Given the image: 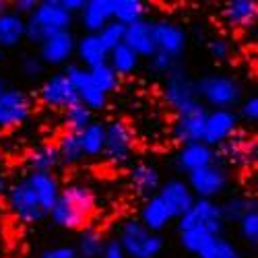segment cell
<instances>
[{
	"mask_svg": "<svg viewBox=\"0 0 258 258\" xmlns=\"http://www.w3.org/2000/svg\"><path fill=\"white\" fill-rule=\"evenodd\" d=\"M95 192L91 186L83 184V182H73L60 188V195L52 211L48 213V217L52 219L54 225L77 231L83 229L85 223L89 221V217L95 213Z\"/></svg>",
	"mask_w": 258,
	"mask_h": 258,
	"instance_id": "1",
	"label": "cell"
},
{
	"mask_svg": "<svg viewBox=\"0 0 258 258\" xmlns=\"http://www.w3.org/2000/svg\"><path fill=\"white\" fill-rule=\"evenodd\" d=\"M73 15L64 11L60 0H41L37 3L35 11L25 19V39L33 46H39L44 39L71 31Z\"/></svg>",
	"mask_w": 258,
	"mask_h": 258,
	"instance_id": "2",
	"label": "cell"
},
{
	"mask_svg": "<svg viewBox=\"0 0 258 258\" xmlns=\"http://www.w3.org/2000/svg\"><path fill=\"white\" fill-rule=\"evenodd\" d=\"M197 93L199 101L213 110H233V105L242 101V85L238 79L229 75H219V73H209L203 75L197 81Z\"/></svg>",
	"mask_w": 258,
	"mask_h": 258,
	"instance_id": "3",
	"label": "cell"
},
{
	"mask_svg": "<svg viewBox=\"0 0 258 258\" xmlns=\"http://www.w3.org/2000/svg\"><path fill=\"white\" fill-rule=\"evenodd\" d=\"M116 240L126 258H157L165 246L161 235L145 229L139 219L124 221Z\"/></svg>",
	"mask_w": 258,
	"mask_h": 258,
	"instance_id": "4",
	"label": "cell"
},
{
	"mask_svg": "<svg viewBox=\"0 0 258 258\" xmlns=\"http://www.w3.org/2000/svg\"><path fill=\"white\" fill-rule=\"evenodd\" d=\"M188 188L192 190L195 199L201 201H215L219 195H223L229 184V171L221 163H211L207 167H201L197 171L188 174L186 180Z\"/></svg>",
	"mask_w": 258,
	"mask_h": 258,
	"instance_id": "5",
	"label": "cell"
},
{
	"mask_svg": "<svg viewBox=\"0 0 258 258\" xmlns=\"http://www.w3.org/2000/svg\"><path fill=\"white\" fill-rule=\"evenodd\" d=\"M223 225L225 223L221 217V207L215 201H201V199L192 203V207L178 219V231L201 229L213 235H221Z\"/></svg>",
	"mask_w": 258,
	"mask_h": 258,
	"instance_id": "6",
	"label": "cell"
},
{
	"mask_svg": "<svg viewBox=\"0 0 258 258\" xmlns=\"http://www.w3.org/2000/svg\"><path fill=\"white\" fill-rule=\"evenodd\" d=\"M5 199H7V207L13 213V217L19 219L21 223H37L46 217L37 197L33 195L31 186L25 180L7 186Z\"/></svg>",
	"mask_w": 258,
	"mask_h": 258,
	"instance_id": "7",
	"label": "cell"
},
{
	"mask_svg": "<svg viewBox=\"0 0 258 258\" xmlns=\"http://www.w3.org/2000/svg\"><path fill=\"white\" fill-rule=\"evenodd\" d=\"M135 151V133L124 120H112L105 124L103 157L114 165H126Z\"/></svg>",
	"mask_w": 258,
	"mask_h": 258,
	"instance_id": "8",
	"label": "cell"
},
{
	"mask_svg": "<svg viewBox=\"0 0 258 258\" xmlns=\"http://www.w3.org/2000/svg\"><path fill=\"white\" fill-rule=\"evenodd\" d=\"M33 112L31 95L19 87H7L0 93V131H13L25 124Z\"/></svg>",
	"mask_w": 258,
	"mask_h": 258,
	"instance_id": "9",
	"label": "cell"
},
{
	"mask_svg": "<svg viewBox=\"0 0 258 258\" xmlns=\"http://www.w3.org/2000/svg\"><path fill=\"white\" fill-rule=\"evenodd\" d=\"M161 97H163V101L174 112L186 110V107L199 103L197 81L180 67V69H176L174 73H169L165 77L163 89H161Z\"/></svg>",
	"mask_w": 258,
	"mask_h": 258,
	"instance_id": "10",
	"label": "cell"
},
{
	"mask_svg": "<svg viewBox=\"0 0 258 258\" xmlns=\"http://www.w3.org/2000/svg\"><path fill=\"white\" fill-rule=\"evenodd\" d=\"M62 73L69 77L73 89L77 93L79 103H83L87 110L101 112L103 107L107 105V95L95 87V83H93V79L89 75V69L81 67V64H69Z\"/></svg>",
	"mask_w": 258,
	"mask_h": 258,
	"instance_id": "11",
	"label": "cell"
},
{
	"mask_svg": "<svg viewBox=\"0 0 258 258\" xmlns=\"http://www.w3.org/2000/svg\"><path fill=\"white\" fill-rule=\"evenodd\" d=\"M207 107L199 101L195 105L186 107V110L176 112L174 124H171V137L180 145L199 143L205 135V120H207Z\"/></svg>",
	"mask_w": 258,
	"mask_h": 258,
	"instance_id": "12",
	"label": "cell"
},
{
	"mask_svg": "<svg viewBox=\"0 0 258 258\" xmlns=\"http://www.w3.org/2000/svg\"><path fill=\"white\" fill-rule=\"evenodd\" d=\"M219 155L233 167H252L256 163L258 157V149H256V141L248 131L238 128L221 147H219Z\"/></svg>",
	"mask_w": 258,
	"mask_h": 258,
	"instance_id": "13",
	"label": "cell"
},
{
	"mask_svg": "<svg viewBox=\"0 0 258 258\" xmlns=\"http://www.w3.org/2000/svg\"><path fill=\"white\" fill-rule=\"evenodd\" d=\"M153 35H155L157 52L174 58V60H180L182 54L186 52L188 37H186L184 27L180 23H176V21H169V19L153 21Z\"/></svg>",
	"mask_w": 258,
	"mask_h": 258,
	"instance_id": "14",
	"label": "cell"
},
{
	"mask_svg": "<svg viewBox=\"0 0 258 258\" xmlns=\"http://www.w3.org/2000/svg\"><path fill=\"white\" fill-rule=\"evenodd\" d=\"M240 128V118L235 110H209L205 120V135L203 143L211 149L221 147L235 131Z\"/></svg>",
	"mask_w": 258,
	"mask_h": 258,
	"instance_id": "15",
	"label": "cell"
},
{
	"mask_svg": "<svg viewBox=\"0 0 258 258\" xmlns=\"http://www.w3.org/2000/svg\"><path fill=\"white\" fill-rule=\"evenodd\" d=\"M39 95V101L48 105V107H54V110H67L69 105L77 103V93L73 89V85L69 81V77L64 73H54L50 75L44 83H41V87L37 91Z\"/></svg>",
	"mask_w": 258,
	"mask_h": 258,
	"instance_id": "16",
	"label": "cell"
},
{
	"mask_svg": "<svg viewBox=\"0 0 258 258\" xmlns=\"http://www.w3.org/2000/svg\"><path fill=\"white\" fill-rule=\"evenodd\" d=\"M75 46H77V37L73 35V31H62L41 41L37 58L41 60L44 67H62V64H67L73 58Z\"/></svg>",
	"mask_w": 258,
	"mask_h": 258,
	"instance_id": "17",
	"label": "cell"
},
{
	"mask_svg": "<svg viewBox=\"0 0 258 258\" xmlns=\"http://www.w3.org/2000/svg\"><path fill=\"white\" fill-rule=\"evenodd\" d=\"M157 197L167 207L169 215L174 219H180L182 215L192 207V203L197 201L195 195H192V190L188 188V184L180 178H171L167 182H161V186L157 190Z\"/></svg>",
	"mask_w": 258,
	"mask_h": 258,
	"instance_id": "18",
	"label": "cell"
},
{
	"mask_svg": "<svg viewBox=\"0 0 258 258\" xmlns=\"http://www.w3.org/2000/svg\"><path fill=\"white\" fill-rule=\"evenodd\" d=\"M124 44L131 48L139 58H151L157 48H155V35H153V21L143 19L137 23L128 25L124 33Z\"/></svg>",
	"mask_w": 258,
	"mask_h": 258,
	"instance_id": "19",
	"label": "cell"
},
{
	"mask_svg": "<svg viewBox=\"0 0 258 258\" xmlns=\"http://www.w3.org/2000/svg\"><path fill=\"white\" fill-rule=\"evenodd\" d=\"M215 161H217V151L211 149L209 145H205L203 141L182 145L180 151L176 153V165H178V169L184 171V174H192V171L207 167Z\"/></svg>",
	"mask_w": 258,
	"mask_h": 258,
	"instance_id": "20",
	"label": "cell"
},
{
	"mask_svg": "<svg viewBox=\"0 0 258 258\" xmlns=\"http://www.w3.org/2000/svg\"><path fill=\"white\" fill-rule=\"evenodd\" d=\"M258 19L256 0H229L221 7V21L229 29H250Z\"/></svg>",
	"mask_w": 258,
	"mask_h": 258,
	"instance_id": "21",
	"label": "cell"
},
{
	"mask_svg": "<svg viewBox=\"0 0 258 258\" xmlns=\"http://www.w3.org/2000/svg\"><path fill=\"white\" fill-rule=\"evenodd\" d=\"M25 182L31 186L33 195L37 197L41 209H44L46 217L48 213L52 211V207L56 205L58 201V195H60V180L56 178V174H52V171H29Z\"/></svg>",
	"mask_w": 258,
	"mask_h": 258,
	"instance_id": "22",
	"label": "cell"
},
{
	"mask_svg": "<svg viewBox=\"0 0 258 258\" xmlns=\"http://www.w3.org/2000/svg\"><path fill=\"white\" fill-rule=\"evenodd\" d=\"M79 15L85 31L95 35L103 25L114 19V3L112 0H85V7Z\"/></svg>",
	"mask_w": 258,
	"mask_h": 258,
	"instance_id": "23",
	"label": "cell"
},
{
	"mask_svg": "<svg viewBox=\"0 0 258 258\" xmlns=\"http://www.w3.org/2000/svg\"><path fill=\"white\" fill-rule=\"evenodd\" d=\"M174 221V217L169 215L167 207L161 203V199L155 195L151 199H145L143 207H141V215H139V223L149 229V231H153V233H159Z\"/></svg>",
	"mask_w": 258,
	"mask_h": 258,
	"instance_id": "24",
	"label": "cell"
},
{
	"mask_svg": "<svg viewBox=\"0 0 258 258\" xmlns=\"http://www.w3.org/2000/svg\"><path fill=\"white\" fill-rule=\"evenodd\" d=\"M131 186L143 199H151L157 195L161 186V174L159 169L151 163H137L131 169Z\"/></svg>",
	"mask_w": 258,
	"mask_h": 258,
	"instance_id": "25",
	"label": "cell"
},
{
	"mask_svg": "<svg viewBox=\"0 0 258 258\" xmlns=\"http://www.w3.org/2000/svg\"><path fill=\"white\" fill-rule=\"evenodd\" d=\"M75 54L81 62V67L89 69V71L107 62V50L101 46V41L93 33H85L83 37L77 39Z\"/></svg>",
	"mask_w": 258,
	"mask_h": 258,
	"instance_id": "26",
	"label": "cell"
},
{
	"mask_svg": "<svg viewBox=\"0 0 258 258\" xmlns=\"http://www.w3.org/2000/svg\"><path fill=\"white\" fill-rule=\"evenodd\" d=\"M25 39V19L11 9L0 15V50L17 48Z\"/></svg>",
	"mask_w": 258,
	"mask_h": 258,
	"instance_id": "27",
	"label": "cell"
},
{
	"mask_svg": "<svg viewBox=\"0 0 258 258\" xmlns=\"http://www.w3.org/2000/svg\"><path fill=\"white\" fill-rule=\"evenodd\" d=\"M81 139V147L85 157L95 159L103 155V145H105V122H97L93 120L87 128H83L79 133Z\"/></svg>",
	"mask_w": 258,
	"mask_h": 258,
	"instance_id": "28",
	"label": "cell"
},
{
	"mask_svg": "<svg viewBox=\"0 0 258 258\" xmlns=\"http://www.w3.org/2000/svg\"><path fill=\"white\" fill-rule=\"evenodd\" d=\"M54 147H56L60 165H69L71 167V165H79L85 159L83 147H81V139H79L77 133H69V131L62 133Z\"/></svg>",
	"mask_w": 258,
	"mask_h": 258,
	"instance_id": "29",
	"label": "cell"
},
{
	"mask_svg": "<svg viewBox=\"0 0 258 258\" xmlns=\"http://www.w3.org/2000/svg\"><path fill=\"white\" fill-rule=\"evenodd\" d=\"M107 64H110L112 71L122 79V77L135 75V71L139 69V64H141V58L126 44H120L118 48H114L110 54H107Z\"/></svg>",
	"mask_w": 258,
	"mask_h": 258,
	"instance_id": "30",
	"label": "cell"
},
{
	"mask_svg": "<svg viewBox=\"0 0 258 258\" xmlns=\"http://www.w3.org/2000/svg\"><path fill=\"white\" fill-rule=\"evenodd\" d=\"M105 238L99 229L87 227L83 229L79 235V242H77V256L79 258H101L103 248H105Z\"/></svg>",
	"mask_w": 258,
	"mask_h": 258,
	"instance_id": "31",
	"label": "cell"
},
{
	"mask_svg": "<svg viewBox=\"0 0 258 258\" xmlns=\"http://www.w3.org/2000/svg\"><path fill=\"white\" fill-rule=\"evenodd\" d=\"M114 3V21L122 23L124 27L143 21L147 15V5L143 0H112Z\"/></svg>",
	"mask_w": 258,
	"mask_h": 258,
	"instance_id": "32",
	"label": "cell"
},
{
	"mask_svg": "<svg viewBox=\"0 0 258 258\" xmlns=\"http://www.w3.org/2000/svg\"><path fill=\"white\" fill-rule=\"evenodd\" d=\"M60 165L58 153H56V147L54 145H41L35 147L33 151L27 157V167L29 171H52Z\"/></svg>",
	"mask_w": 258,
	"mask_h": 258,
	"instance_id": "33",
	"label": "cell"
},
{
	"mask_svg": "<svg viewBox=\"0 0 258 258\" xmlns=\"http://www.w3.org/2000/svg\"><path fill=\"white\" fill-rule=\"evenodd\" d=\"M221 207V217H223V223L229 221V223H238L242 221L248 213L256 211V201L250 199V197H229Z\"/></svg>",
	"mask_w": 258,
	"mask_h": 258,
	"instance_id": "34",
	"label": "cell"
},
{
	"mask_svg": "<svg viewBox=\"0 0 258 258\" xmlns=\"http://www.w3.org/2000/svg\"><path fill=\"white\" fill-rule=\"evenodd\" d=\"M93 122V112L87 110L83 103H73L64 110V126H67L69 133H81L83 128H87Z\"/></svg>",
	"mask_w": 258,
	"mask_h": 258,
	"instance_id": "35",
	"label": "cell"
},
{
	"mask_svg": "<svg viewBox=\"0 0 258 258\" xmlns=\"http://www.w3.org/2000/svg\"><path fill=\"white\" fill-rule=\"evenodd\" d=\"M199 258H242L240 250L231 240L223 238V235H215L209 242V246L199 254Z\"/></svg>",
	"mask_w": 258,
	"mask_h": 258,
	"instance_id": "36",
	"label": "cell"
},
{
	"mask_svg": "<svg viewBox=\"0 0 258 258\" xmlns=\"http://www.w3.org/2000/svg\"><path fill=\"white\" fill-rule=\"evenodd\" d=\"M89 75H91V79L95 83V87L99 91H103L105 95L118 91V87H120V77L112 71V67L107 62L105 64H99V67H95V69H91Z\"/></svg>",
	"mask_w": 258,
	"mask_h": 258,
	"instance_id": "37",
	"label": "cell"
},
{
	"mask_svg": "<svg viewBox=\"0 0 258 258\" xmlns=\"http://www.w3.org/2000/svg\"><path fill=\"white\" fill-rule=\"evenodd\" d=\"M213 238H215L213 233H207V231H201V229H188V231H180V246L188 254L199 256L209 246V242Z\"/></svg>",
	"mask_w": 258,
	"mask_h": 258,
	"instance_id": "38",
	"label": "cell"
},
{
	"mask_svg": "<svg viewBox=\"0 0 258 258\" xmlns=\"http://www.w3.org/2000/svg\"><path fill=\"white\" fill-rule=\"evenodd\" d=\"M124 33H126V27L122 23H118V21H110L107 25H103L95 35L97 39L101 41V46L107 50V54H110L114 48H118L120 44H124Z\"/></svg>",
	"mask_w": 258,
	"mask_h": 258,
	"instance_id": "39",
	"label": "cell"
},
{
	"mask_svg": "<svg viewBox=\"0 0 258 258\" xmlns=\"http://www.w3.org/2000/svg\"><path fill=\"white\" fill-rule=\"evenodd\" d=\"M238 231L244 242H248L252 246L258 244V211L248 213L242 221H238Z\"/></svg>",
	"mask_w": 258,
	"mask_h": 258,
	"instance_id": "40",
	"label": "cell"
},
{
	"mask_svg": "<svg viewBox=\"0 0 258 258\" xmlns=\"http://www.w3.org/2000/svg\"><path fill=\"white\" fill-rule=\"evenodd\" d=\"M149 69H151L155 75H165L167 77L169 73H174L176 69H180V64L174 58H169V56H165L161 52H155L151 58H149Z\"/></svg>",
	"mask_w": 258,
	"mask_h": 258,
	"instance_id": "41",
	"label": "cell"
},
{
	"mask_svg": "<svg viewBox=\"0 0 258 258\" xmlns=\"http://www.w3.org/2000/svg\"><path fill=\"white\" fill-rule=\"evenodd\" d=\"M44 64H41V60L35 56V54H27L23 56V60H21V75H23L25 79L29 81H35L39 79L41 75H44Z\"/></svg>",
	"mask_w": 258,
	"mask_h": 258,
	"instance_id": "42",
	"label": "cell"
},
{
	"mask_svg": "<svg viewBox=\"0 0 258 258\" xmlns=\"http://www.w3.org/2000/svg\"><path fill=\"white\" fill-rule=\"evenodd\" d=\"M207 48H209L211 58H215V60H227V58L231 56V50H233L231 41H229L227 37H223V35L213 37V39L209 41Z\"/></svg>",
	"mask_w": 258,
	"mask_h": 258,
	"instance_id": "43",
	"label": "cell"
},
{
	"mask_svg": "<svg viewBox=\"0 0 258 258\" xmlns=\"http://www.w3.org/2000/svg\"><path fill=\"white\" fill-rule=\"evenodd\" d=\"M238 114L240 120L248 122V124H254L258 120V97L256 95H250L246 97L242 103H240V112H235Z\"/></svg>",
	"mask_w": 258,
	"mask_h": 258,
	"instance_id": "44",
	"label": "cell"
},
{
	"mask_svg": "<svg viewBox=\"0 0 258 258\" xmlns=\"http://www.w3.org/2000/svg\"><path fill=\"white\" fill-rule=\"evenodd\" d=\"M39 258H79L73 246H52L39 254Z\"/></svg>",
	"mask_w": 258,
	"mask_h": 258,
	"instance_id": "45",
	"label": "cell"
},
{
	"mask_svg": "<svg viewBox=\"0 0 258 258\" xmlns=\"http://www.w3.org/2000/svg\"><path fill=\"white\" fill-rule=\"evenodd\" d=\"M35 7H37V0H15L11 11H13V13H17L19 17L27 19V17L35 11Z\"/></svg>",
	"mask_w": 258,
	"mask_h": 258,
	"instance_id": "46",
	"label": "cell"
},
{
	"mask_svg": "<svg viewBox=\"0 0 258 258\" xmlns=\"http://www.w3.org/2000/svg\"><path fill=\"white\" fill-rule=\"evenodd\" d=\"M101 258H126V256H124V252H122L118 240H107Z\"/></svg>",
	"mask_w": 258,
	"mask_h": 258,
	"instance_id": "47",
	"label": "cell"
},
{
	"mask_svg": "<svg viewBox=\"0 0 258 258\" xmlns=\"http://www.w3.org/2000/svg\"><path fill=\"white\" fill-rule=\"evenodd\" d=\"M60 5L64 7V11L75 15V13H81L83 7H85V0H60Z\"/></svg>",
	"mask_w": 258,
	"mask_h": 258,
	"instance_id": "48",
	"label": "cell"
},
{
	"mask_svg": "<svg viewBox=\"0 0 258 258\" xmlns=\"http://www.w3.org/2000/svg\"><path fill=\"white\" fill-rule=\"evenodd\" d=\"M5 192H7V180L3 178V174H0V199L5 197Z\"/></svg>",
	"mask_w": 258,
	"mask_h": 258,
	"instance_id": "49",
	"label": "cell"
},
{
	"mask_svg": "<svg viewBox=\"0 0 258 258\" xmlns=\"http://www.w3.org/2000/svg\"><path fill=\"white\" fill-rule=\"evenodd\" d=\"M5 11H9V5L5 3V0H0V15H3Z\"/></svg>",
	"mask_w": 258,
	"mask_h": 258,
	"instance_id": "50",
	"label": "cell"
},
{
	"mask_svg": "<svg viewBox=\"0 0 258 258\" xmlns=\"http://www.w3.org/2000/svg\"><path fill=\"white\" fill-rule=\"evenodd\" d=\"M5 89H7V83H5V81H3V79H0V93H3V91H5Z\"/></svg>",
	"mask_w": 258,
	"mask_h": 258,
	"instance_id": "51",
	"label": "cell"
},
{
	"mask_svg": "<svg viewBox=\"0 0 258 258\" xmlns=\"http://www.w3.org/2000/svg\"><path fill=\"white\" fill-rule=\"evenodd\" d=\"M0 62H3V50H0Z\"/></svg>",
	"mask_w": 258,
	"mask_h": 258,
	"instance_id": "52",
	"label": "cell"
}]
</instances>
